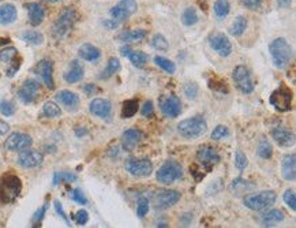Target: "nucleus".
Returning a JSON list of instances; mask_svg holds the SVG:
<instances>
[{
  "label": "nucleus",
  "mask_w": 296,
  "mask_h": 228,
  "mask_svg": "<svg viewBox=\"0 0 296 228\" xmlns=\"http://www.w3.org/2000/svg\"><path fill=\"white\" fill-rule=\"evenodd\" d=\"M147 32L145 29H134V30H126L118 36V40L122 43H138L146 37Z\"/></svg>",
  "instance_id": "29"
},
{
  "label": "nucleus",
  "mask_w": 296,
  "mask_h": 228,
  "mask_svg": "<svg viewBox=\"0 0 296 228\" xmlns=\"http://www.w3.org/2000/svg\"><path fill=\"white\" fill-rule=\"evenodd\" d=\"M150 45L153 47L154 49H157V51H162V52H165L170 48V44H168V41L162 34H154L152 41H150Z\"/></svg>",
  "instance_id": "41"
},
{
  "label": "nucleus",
  "mask_w": 296,
  "mask_h": 228,
  "mask_svg": "<svg viewBox=\"0 0 296 228\" xmlns=\"http://www.w3.org/2000/svg\"><path fill=\"white\" fill-rule=\"evenodd\" d=\"M197 160H198L199 163L202 164V165H205L206 168H209V167L212 168L213 165L220 163L221 157H220L219 153L216 152L215 148L203 145V147L199 148L198 152H197Z\"/></svg>",
  "instance_id": "20"
},
{
  "label": "nucleus",
  "mask_w": 296,
  "mask_h": 228,
  "mask_svg": "<svg viewBox=\"0 0 296 228\" xmlns=\"http://www.w3.org/2000/svg\"><path fill=\"white\" fill-rule=\"evenodd\" d=\"M126 171L135 178H146L153 172V164L149 159L129 157L124 163Z\"/></svg>",
  "instance_id": "10"
},
{
  "label": "nucleus",
  "mask_w": 296,
  "mask_h": 228,
  "mask_svg": "<svg viewBox=\"0 0 296 228\" xmlns=\"http://www.w3.org/2000/svg\"><path fill=\"white\" fill-rule=\"evenodd\" d=\"M213 10H215V14L217 18L223 19L225 16L229 14V10H231V4L228 0H216L215 4H213Z\"/></svg>",
  "instance_id": "35"
},
{
  "label": "nucleus",
  "mask_w": 296,
  "mask_h": 228,
  "mask_svg": "<svg viewBox=\"0 0 296 228\" xmlns=\"http://www.w3.org/2000/svg\"><path fill=\"white\" fill-rule=\"evenodd\" d=\"M20 38L30 45H40L44 43V36L38 30H26L20 34Z\"/></svg>",
  "instance_id": "31"
},
{
  "label": "nucleus",
  "mask_w": 296,
  "mask_h": 228,
  "mask_svg": "<svg viewBox=\"0 0 296 228\" xmlns=\"http://www.w3.org/2000/svg\"><path fill=\"white\" fill-rule=\"evenodd\" d=\"M29 14V22L32 26H38L45 18V10L40 3H29L26 6Z\"/></svg>",
  "instance_id": "26"
},
{
  "label": "nucleus",
  "mask_w": 296,
  "mask_h": 228,
  "mask_svg": "<svg viewBox=\"0 0 296 228\" xmlns=\"http://www.w3.org/2000/svg\"><path fill=\"white\" fill-rule=\"evenodd\" d=\"M281 175L285 180L288 182H295L296 180V155L291 153L283 157L281 161Z\"/></svg>",
  "instance_id": "23"
},
{
  "label": "nucleus",
  "mask_w": 296,
  "mask_h": 228,
  "mask_svg": "<svg viewBox=\"0 0 296 228\" xmlns=\"http://www.w3.org/2000/svg\"><path fill=\"white\" fill-rule=\"evenodd\" d=\"M38 96H40V84L36 79H26L20 86V89L18 90V97L25 104L34 102Z\"/></svg>",
  "instance_id": "15"
},
{
  "label": "nucleus",
  "mask_w": 296,
  "mask_h": 228,
  "mask_svg": "<svg viewBox=\"0 0 296 228\" xmlns=\"http://www.w3.org/2000/svg\"><path fill=\"white\" fill-rule=\"evenodd\" d=\"M232 79L235 86L244 94H250L256 89V84L251 78V71L246 66H236L232 71Z\"/></svg>",
  "instance_id": "9"
},
{
  "label": "nucleus",
  "mask_w": 296,
  "mask_h": 228,
  "mask_svg": "<svg viewBox=\"0 0 296 228\" xmlns=\"http://www.w3.org/2000/svg\"><path fill=\"white\" fill-rule=\"evenodd\" d=\"M198 85L195 84V82H186L184 86H183V92L186 94L187 98H190V100H194L197 97V94H198Z\"/></svg>",
  "instance_id": "45"
},
{
  "label": "nucleus",
  "mask_w": 296,
  "mask_h": 228,
  "mask_svg": "<svg viewBox=\"0 0 296 228\" xmlns=\"http://www.w3.org/2000/svg\"><path fill=\"white\" fill-rule=\"evenodd\" d=\"M45 2H48V3H57V2H61V0H45Z\"/></svg>",
  "instance_id": "62"
},
{
  "label": "nucleus",
  "mask_w": 296,
  "mask_h": 228,
  "mask_svg": "<svg viewBox=\"0 0 296 228\" xmlns=\"http://www.w3.org/2000/svg\"><path fill=\"white\" fill-rule=\"evenodd\" d=\"M228 135H229V130H228L227 126H224V125H220L215 129V130L212 131V139H215V141H219V139H224L227 138Z\"/></svg>",
  "instance_id": "48"
},
{
  "label": "nucleus",
  "mask_w": 296,
  "mask_h": 228,
  "mask_svg": "<svg viewBox=\"0 0 296 228\" xmlns=\"http://www.w3.org/2000/svg\"><path fill=\"white\" fill-rule=\"evenodd\" d=\"M34 73L40 77L49 90L55 89V81H53V61L49 59H43L34 67Z\"/></svg>",
  "instance_id": "14"
},
{
  "label": "nucleus",
  "mask_w": 296,
  "mask_h": 228,
  "mask_svg": "<svg viewBox=\"0 0 296 228\" xmlns=\"http://www.w3.org/2000/svg\"><path fill=\"white\" fill-rule=\"evenodd\" d=\"M56 100L60 102L61 106H65L69 110H77L79 102H81L79 96L71 92V90H60V92H57Z\"/></svg>",
  "instance_id": "25"
},
{
  "label": "nucleus",
  "mask_w": 296,
  "mask_h": 228,
  "mask_svg": "<svg viewBox=\"0 0 296 228\" xmlns=\"http://www.w3.org/2000/svg\"><path fill=\"white\" fill-rule=\"evenodd\" d=\"M143 133L138 129H129L122 134V149L126 152L134 151L142 142Z\"/></svg>",
  "instance_id": "19"
},
{
  "label": "nucleus",
  "mask_w": 296,
  "mask_h": 228,
  "mask_svg": "<svg viewBox=\"0 0 296 228\" xmlns=\"http://www.w3.org/2000/svg\"><path fill=\"white\" fill-rule=\"evenodd\" d=\"M15 106H14V102L7 101V100H3V101H0V114L3 115V116H12V115L15 114Z\"/></svg>",
  "instance_id": "47"
},
{
  "label": "nucleus",
  "mask_w": 296,
  "mask_h": 228,
  "mask_svg": "<svg viewBox=\"0 0 296 228\" xmlns=\"http://www.w3.org/2000/svg\"><path fill=\"white\" fill-rule=\"evenodd\" d=\"M182 178L183 167L176 160H166L156 172V179L161 184H172Z\"/></svg>",
  "instance_id": "6"
},
{
  "label": "nucleus",
  "mask_w": 296,
  "mask_h": 228,
  "mask_svg": "<svg viewBox=\"0 0 296 228\" xmlns=\"http://www.w3.org/2000/svg\"><path fill=\"white\" fill-rule=\"evenodd\" d=\"M252 188H256L254 184L248 183L247 180L242 179V178H238L231 183V190H234L235 193H246L248 190H251Z\"/></svg>",
  "instance_id": "42"
},
{
  "label": "nucleus",
  "mask_w": 296,
  "mask_h": 228,
  "mask_svg": "<svg viewBox=\"0 0 296 228\" xmlns=\"http://www.w3.org/2000/svg\"><path fill=\"white\" fill-rule=\"evenodd\" d=\"M85 75V69H83V65H82L79 60H71L70 63L69 69L63 74V78L67 84H77L83 78Z\"/></svg>",
  "instance_id": "22"
},
{
  "label": "nucleus",
  "mask_w": 296,
  "mask_h": 228,
  "mask_svg": "<svg viewBox=\"0 0 296 228\" xmlns=\"http://www.w3.org/2000/svg\"><path fill=\"white\" fill-rule=\"evenodd\" d=\"M8 43H10L8 38H0V44H8Z\"/></svg>",
  "instance_id": "61"
},
{
  "label": "nucleus",
  "mask_w": 296,
  "mask_h": 228,
  "mask_svg": "<svg viewBox=\"0 0 296 228\" xmlns=\"http://www.w3.org/2000/svg\"><path fill=\"white\" fill-rule=\"evenodd\" d=\"M44 161V156L38 151H32V149H26V151L20 152L16 163L22 168H36L41 165Z\"/></svg>",
  "instance_id": "17"
},
{
  "label": "nucleus",
  "mask_w": 296,
  "mask_h": 228,
  "mask_svg": "<svg viewBox=\"0 0 296 228\" xmlns=\"http://www.w3.org/2000/svg\"><path fill=\"white\" fill-rule=\"evenodd\" d=\"M120 70V61H119L118 57H111L108 63H107L105 69L102 70V73L100 74V78L101 79H108L114 74H116Z\"/></svg>",
  "instance_id": "32"
},
{
  "label": "nucleus",
  "mask_w": 296,
  "mask_h": 228,
  "mask_svg": "<svg viewBox=\"0 0 296 228\" xmlns=\"http://www.w3.org/2000/svg\"><path fill=\"white\" fill-rule=\"evenodd\" d=\"M139 110V104L137 100H126L122 106V118L130 119L133 118Z\"/></svg>",
  "instance_id": "34"
},
{
  "label": "nucleus",
  "mask_w": 296,
  "mask_h": 228,
  "mask_svg": "<svg viewBox=\"0 0 296 228\" xmlns=\"http://www.w3.org/2000/svg\"><path fill=\"white\" fill-rule=\"evenodd\" d=\"M182 22L186 26H193L198 22V14L194 7H187L182 14Z\"/></svg>",
  "instance_id": "38"
},
{
  "label": "nucleus",
  "mask_w": 296,
  "mask_h": 228,
  "mask_svg": "<svg viewBox=\"0 0 296 228\" xmlns=\"http://www.w3.org/2000/svg\"><path fill=\"white\" fill-rule=\"evenodd\" d=\"M209 45L210 48L215 51L217 55L223 57L229 56L232 53V44L231 41L228 40V37L223 33H216L209 38Z\"/></svg>",
  "instance_id": "16"
},
{
  "label": "nucleus",
  "mask_w": 296,
  "mask_h": 228,
  "mask_svg": "<svg viewBox=\"0 0 296 228\" xmlns=\"http://www.w3.org/2000/svg\"><path fill=\"white\" fill-rule=\"evenodd\" d=\"M283 220H284V213L281 212L280 209H272V211H268L261 216L262 224H265L266 227H273V225Z\"/></svg>",
  "instance_id": "30"
},
{
  "label": "nucleus",
  "mask_w": 296,
  "mask_h": 228,
  "mask_svg": "<svg viewBox=\"0 0 296 228\" xmlns=\"http://www.w3.org/2000/svg\"><path fill=\"white\" fill-rule=\"evenodd\" d=\"M269 52L272 55L273 65L276 66L277 69H285L293 56L292 47L283 37H279L270 43Z\"/></svg>",
  "instance_id": "2"
},
{
  "label": "nucleus",
  "mask_w": 296,
  "mask_h": 228,
  "mask_svg": "<svg viewBox=\"0 0 296 228\" xmlns=\"http://www.w3.org/2000/svg\"><path fill=\"white\" fill-rule=\"evenodd\" d=\"M89 111L92 115L101 119H110L112 116V104L105 98H94L90 102Z\"/></svg>",
  "instance_id": "21"
},
{
  "label": "nucleus",
  "mask_w": 296,
  "mask_h": 228,
  "mask_svg": "<svg viewBox=\"0 0 296 228\" xmlns=\"http://www.w3.org/2000/svg\"><path fill=\"white\" fill-rule=\"evenodd\" d=\"M82 90L85 92L86 93V96H93V94H96L98 92V88L94 84H86L83 88H82Z\"/></svg>",
  "instance_id": "56"
},
{
  "label": "nucleus",
  "mask_w": 296,
  "mask_h": 228,
  "mask_svg": "<svg viewBox=\"0 0 296 228\" xmlns=\"http://www.w3.org/2000/svg\"><path fill=\"white\" fill-rule=\"evenodd\" d=\"M77 20V11L74 8H66L61 14L57 16L56 22L52 25V36L57 40L65 38L74 28V24Z\"/></svg>",
  "instance_id": "5"
},
{
  "label": "nucleus",
  "mask_w": 296,
  "mask_h": 228,
  "mask_svg": "<svg viewBox=\"0 0 296 228\" xmlns=\"http://www.w3.org/2000/svg\"><path fill=\"white\" fill-rule=\"evenodd\" d=\"M244 7H247L248 10H257L258 7H261V3L262 0H242Z\"/></svg>",
  "instance_id": "55"
},
{
  "label": "nucleus",
  "mask_w": 296,
  "mask_h": 228,
  "mask_svg": "<svg viewBox=\"0 0 296 228\" xmlns=\"http://www.w3.org/2000/svg\"><path fill=\"white\" fill-rule=\"evenodd\" d=\"M33 145V138L25 133H11L4 141V149L10 152H24Z\"/></svg>",
  "instance_id": "12"
},
{
  "label": "nucleus",
  "mask_w": 296,
  "mask_h": 228,
  "mask_svg": "<svg viewBox=\"0 0 296 228\" xmlns=\"http://www.w3.org/2000/svg\"><path fill=\"white\" fill-rule=\"evenodd\" d=\"M182 198V194L176 190H156L152 194V204L157 211H165V209L174 206L175 204H178Z\"/></svg>",
  "instance_id": "8"
},
{
  "label": "nucleus",
  "mask_w": 296,
  "mask_h": 228,
  "mask_svg": "<svg viewBox=\"0 0 296 228\" xmlns=\"http://www.w3.org/2000/svg\"><path fill=\"white\" fill-rule=\"evenodd\" d=\"M53 206H55V211H56V213L59 215V216L63 219V220L66 221V224L67 225H70V220H69V217H67V215H66V212H65V209H63V206H61V204L59 202V201H55L53 202Z\"/></svg>",
  "instance_id": "53"
},
{
  "label": "nucleus",
  "mask_w": 296,
  "mask_h": 228,
  "mask_svg": "<svg viewBox=\"0 0 296 228\" xmlns=\"http://www.w3.org/2000/svg\"><path fill=\"white\" fill-rule=\"evenodd\" d=\"M77 180V176L71 174V172H56L53 175V186H56L59 183H71V182H75Z\"/></svg>",
  "instance_id": "43"
},
{
  "label": "nucleus",
  "mask_w": 296,
  "mask_h": 228,
  "mask_svg": "<svg viewBox=\"0 0 296 228\" xmlns=\"http://www.w3.org/2000/svg\"><path fill=\"white\" fill-rule=\"evenodd\" d=\"M20 63H22V60H20V59H18L15 65L12 66V67H10V69H8L7 71H6V74H7V77L11 78V77H14V75H15V73L18 71V69H19Z\"/></svg>",
  "instance_id": "57"
},
{
  "label": "nucleus",
  "mask_w": 296,
  "mask_h": 228,
  "mask_svg": "<svg viewBox=\"0 0 296 228\" xmlns=\"http://www.w3.org/2000/svg\"><path fill=\"white\" fill-rule=\"evenodd\" d=\"M283 200H284V202L287 204V206H288L291 211L296 212V193L293 192V190H291V189L285 190L284 196H283Z\"/></svg>",
  "instance_id": "46"
},
{
  "label": "nucleus",
  "mask_w": 296,
  "mask_h": 228,
  "mask_svg": "<svg viewBox=\"0 0 296 228\" xmlns=\"http://www.w3.org/2000/svg\"><path fill=\"white\" fill-rule=\"evenodd\" d=\"M16 16H18V11L14 4L6 3L0 6V24L4 26L11 25L12 22H15Z\"/></svg>",
  "instance_id": "27"
},
{
  "label": "nucleus",
  "mask_w": 296,
  "mask_h": 228,
  "mask_svg": "<svg viewBox=\"0 0 296 228\" xmlns=\"http://www.w3.org/2000/svg\"><path fill=\"white\" fill-rule=\"evenodd\" d=\"M272 138L281 148H291L296 143V135L292 131L283 126H277L272 129Z\"/></svg>",
  "instance_id": "18"
},
{
  "label": "nucleus",
  "mask_w": 296,
  "mask_h": 228,
  "mask_svg": "<svg viewBox=\"0 0 296 228\" xmlns=\"http://www.w3.org/2000/svg\"><path fill=\"white\" fill-rule=\"evenodd\" d=\"M248 164V160H247V156L244 155L243 152L242 151H236V155H235V167L239 170V171H243L244 168L247 167Z\"/></svg>",
  "instance_id": "49"
},
{
  "label": "nucleus",
  "mask_w": 296,
  "mask_h": 228,
  "mask_svg": "<svg viewBox=\"0 0 296 228\" xmlns=\"http://www.w3.org/2000/svg\"><path fill=\"white\" fill-rule=\"evenodd\" d=\"M71 200L75 201V204H79V205H86L88 204V200H86L85 194L79 190V189H75V190H73L71 192Z\"/></svg>",
  "instance_id": "50"
},
{
  "label": "nucleus",
  "mask_w": 296,
  "mask_h": 228,
  "mask_svg": "<svg viewBox=\"0 0 296 228\" xmlns=\"http://www.w3.org/2000/svg\"><path fill=\"white\" fill-rule=\"evenodd\" d=\"M207 130V123L202 116H193V118L184 119L178 125V133L183 138L195 139L202 137Z\"/></svg>",
  "instance_id": "3"
},
{
  "label": "nucleus",
  "mask_w": 296,
  "mask_h": 228,
  "mask_svg": "<svg viewBox=\"0 0 296 228\" xmlns=\"http://www.w3.org/2000/svg\"><path fill=\"white\" fill-rule=\"evenodd\" d=\"M246 29H247V19H246V16L239 15L236 16L235 20H234V24L231 25L229 33H231L232 36L239 37L246 32Z\"/></svg>",
  "instance_id": "33"
},
{
  "label": "nucleus",
  "mask_w": 296,
  "mask_h": 228,
  "mask_svg": "<svg viewBox=\"0 0 296 228\" xmlns=\"http://www.w3.org/2000/svg\"><path fill=\"white\" fill-rule=\"evenodd\" d=\"M292 100V90L285 85H280L276 90H273V93L269 97V101L273 106V108L279 112H287V111L291 110Z\"/></svg>",
  "instance_id": "7"
},
{
  "label": "nucleus",
  "mask_w": 296,
  "mask_h": 228,
  "mask_svg": "<svg viewBox=\"0 0 296 228\" xmlns=\"http://www.w3.org/2000/svg\"><path fill=\"white\" fill-rule=\"evenodd\" d=\"M10 131V126H8V123H6L4 120L0 119V135H6Z\"/></svg>",
  "instance_id": "58"
},
{
  "label": "nucleus",
  "mask_w": 296,
  "mask_h": 228,
  "mask_svg": "<svg viewBox=\"0 0 296 228\" xmlns=\"http://www.w3.org/2000/svg\"><path fill=\"white\" fill-rule=\"evenodd\" d=\"M149 208H150V201L149 198H146V197H141L138 200V205H137V215H138V217H145L147 215V212H149Z\"/></svg>",
  "instance_id": "44"
},
{
  "label": "nucleus",
  "mask_w": 296,
  "mask_h": 228,
  "mask_svg": "<svg viewBox=\"0 0 296 228\" xmlns=\"http://www.w3.org/2000/svg\"><path fill=\"white\" fill-rule=\"evenodd\" d=\"M257 153L261 159H270L273 155V148L266 138H261L258 142V148H257Z\"/></svg>",
  "instance_id": "36"
},
{
  "label": "nucleus",
  "mask_w": 296,
  "mask_h": 228,
  "mask_svg": "<svg viewBox=\"0 0 296 228\" xmlns=\"http://www.w3.org/2000/svg\"><path fill=\"white\" fill-rule=\"evenodd\" d=\"M78 55L83 60L94 63V61H97L101 57V51L92 44H83L81 45V48L78 49Z\"/></svg>",
  "instance_id": "28"
},
{
  "label": "nucleus",
  "mask_w": 296,
  "mask_h": 228,
  "mask_svg": "<svg viewBox=\"0 0 296 228\" xmlns=\"http://www.w3.org/2000/svg\"><path fill=\"white\" fill-rule=\"evenodd\" d=\"M154 63L168 74H175V71H176V66H175L174 61L170 60V59H166V57L156 56L154 57Z\"/></svg>",
  "instance_id": "40"
},
{
  "label": "nucleus",
  "mask_w": 296,
  "mask_h": 228,
  "mask_svg": "<svg viewBox=\"0 0 296 228\" xmlns=\"http://www.w3.org/2000/svg\"><path fill=\"white\" fill-rule=\"evenodd\" d=\"M74 220L77 223L78 225H85L88 221H89V213L86 212L85 209H81V211H78L75 213V216H74Z\"/></svg>",
  "instance_id": "51"
},
{
  "label": "nucleus",
  "mask_w": 296,
  "mask_h": 228,
  "mask_svg": "<svg viewBox=\"0 0 296 228\" xmlns=\"http://www.w3.org/2000/svg\"><path fill=\"white\" fill-rule=\"evenodd\" d=\"M16 56H18V49L15 47H6L0 49V60L3 63H12L16 60Z\"/></svg>",
  "instance_id": "39"
},
{
  "label": "nucleus",
  "mask_w": 296,
  "mask_h": 228,
  "mask_svg": "<svg viewBox=\"0 0 296 228\" xmlns=\"http://www.w3.org/2000/svg\"><path fill=\"white\" fill-rule=\"evenodd\" d=\"M75 134H77L78 137H83V135L88 134V130H86V129H77V130H75Z\"/></svg>",
  "instance_id": "60"
},
{
  "label": "nucleus",
  "mask_w": 296,
  "mask_h": 228,
  "mask_svg": "<svg viewBox=\"0 0 296 228\" xmlns=\"http://www.w3.org/2000/svg\"><path fill=\"white\" fill-rule=\"evenodd\" d=\"M0 2H2V0H0Z\"/></svg>",
  "instance_id": "63"
},
{
  "label": "nucleus",
  "mask_w": 296,
  "mask_h": 228,
  "mask_svg": "<svg viewBox=\"0 0 296 228\" xmlns=\"http://www.w3.org/2000/svg\"><path fill=\"white\" fill-rule=\"evenodd\" d=\"M120 53L131 61V65L134 66V67H138V69L143 67L147 63L146 53L141 52V51H133L130 47H123L120 49Z\"/></svg>",
  "instance_id": "24"
},
{
  "label": "nucleus",
  "mask_w": 296,
  "mask_h": 228,
  "mask_svg": "<svg viewBox=\"0 0 296 228\" xmlns=\"http://www.w3.org/2000/svg\"><path fill=\"white\" fill-rule=\"evenodd\" d=\"M22 193V180L14 174H6L0 179V204L8 205L15 202Z\"/></svg>",
  "instance_id": "1"
},
{
  "label": "nucleus",
  "mask_w": 296,
  "mask_h": 228,
  "mask_svg": "<svg viewBox=\"0 0 296 228\" xmlns=\"http://www.w3.org/2000/svg\"><path fill=\"white\" fill-rule=\"evenodd\" d=\"M47 209H48V204H45L44 206H41L36 213H34V216H33V223H36V224H40L43 219H44V215L47 212Z\"/></svg>",
  "instance_id": "52"
},
{
  "label": "nucleus",
  "mask_w": 296,
  "mask_h": 228,
  "mask_svg": "<svg viewBox=\"0 0 296 228\" xmlns=\"http://www.w3.org/2000/svg\"><path fill=\"white\" fill-rule=\"evenodd\" d=\"M137 10H138V4L135 0H120L118 4H115L114 7L111 8L110 15L112 19L120 24L135 14Z\"/></svg>",
  "instance_id": "11"
},
{
  "label": "nucleus",
  "mask_w": 296,
  "mask_h": 228,
  "mask_svg": "<svg viewBox=\"0 0 296 228\" xmlns=\"http://www.w3.org/2000/svg\"><path fill=\"white\" fill-rule=\"evenodd\" d=\"M160 110L166 118H178L182 114V101L175 94H165L160 98Z\"/></svg>",
  "instance_id": "13"
},
{
  "label": "nucleus",
  "mask_w": 296,
  "mask_h": 228,
  "mask_svg": "<svg viewBox=\"0 0 296 228\" xmlns=\"http://www.w3.org/2000/svg\"><path fill=\"white\" fill-rule=\"evenodd\" d=\"M277 196L273 190H264V192L257 193V194H250L244 197L243 204L246 208L256 211V212H262L266 211L270 206L276 204Z\"/></svg>",
  "instance_id": "4"
},
{
  "label": "nucleus",
  "mask_w": 296,
  "mask_h": 228,
  "mask_svg": "<svg viewBox=\"0 0 296 228\" xmlns=\"http://www.w3.org/2000/svg\"><path fill=\"white\" fill-rule=\"evenodd\" d=\"M43 114H44L47 118H51V119L59 118V116L61 115V110H60V107L57 106L56 102L47 101L44 106H43Z\"/></svg>",
  "instance_id": "37"
},
{
  "label": "nucleus",
  "mask_w": 296,
  "mask_h": 228,
  "mask_svg": "<svg viewBox=\"0 0 296 228\" xmlns=\"http://www.w3.org/2000/svg\"><path fill=\"white\" fill-rule=\"evenodd\" d=\"M153 110H154V107H153V102L150 101H146L145 104L142 106V110H141V114H142V116H146V118H149L150 115L153 114Z\"/></svg>",
  "instance_id": "54"
},
{
  "label": "nucleus",
  "mask_w": 296,
  "mask_h": 228,
  "mask_svg": "<svg viewBox=\"0 0 296 228\" xmlns=\"http://www.w3.org/2000/svg\"><path fill=\"white\" fill-rule=\"evenodd\" d=\"M291 3H292V0H277V4H279V7L281 8L288 7Z\"/></svg>",
  "instance_id": "59"
}]
</instances>
